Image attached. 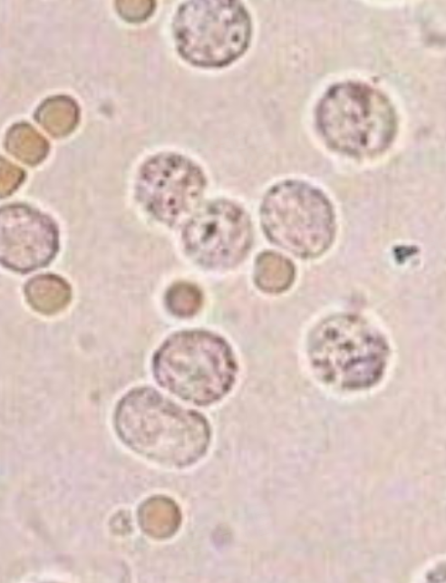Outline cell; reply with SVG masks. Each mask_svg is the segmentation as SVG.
Returning <instances> with one entry per match:
<instances>
[{"mask_svg":"<svg viewBox=\"0 0 446 583\" xmlns=\"http://www.w3.org/2000/svg\"><path fill=\"white\" fill-rule=\"evenodd\" d=\"M114 426L121 440L132 451L172 467L197 462L210 440L204 416L150 387L132 389L119 401Z\"/></svg>","mask_w":446,"mask_h":583,"instance_id":"obj_1","label":"cell"},{"mask_svg":"<svg viewBox=\"0 0 446 583\" xmlns=\"http://www.w3.org/2000/svg\"><path fill=\"white\" fill-rule=\"evenodd\" d=\"M237 369L229 345L203 330L170 335L152 357L156 382L197 405H208L225 396L235 383Z\"/></svg>","mask_w":446,"mask_h":583,"instance_id":"obj_2","label":"cell"},{"mask_svg":"<svg viewBox=\"0 0 446 583\" xmlns=\"http://www.w3.org/2000/svg\"><path fill=\"white\" fill-rule=\"evenodd\" d=\"M318 129L333 149L353 156L376 154L391 143L396 128L389 101L358 83L331 87L316 109Z\"/></svg>","mask_w":446,"mask_h":583,"instance_id":"obj_3","label":"cell"},{"mask_svg":"<svg viewBox=\"0 0 446 583\" xmlns=\"http://www.w3.org/2000/svg\"><path fill=\"white\" fill-rule=\"evenodd\" d=\"M263 228L275 244L301 257L321 255L334 236V217L327 198L296 180L272 187L261 207Z\"/></svg>","mask_w":446,"mask_h":583,"instance_id":"obj_4","label":"cell"},{"mask_svg":"<svg viewBox=\"0 0 446 583\" xmlns=\"http://www.w3.org/2000/svg\"><path fill=\"white\" fill-rule=\"evenodd\" d=\"M173 30L184 59L197 66L218 68L245 53L251 21L238 1H188L179 6Z\"/></svg>","mask_w":446,"mask_h":583,"instance_id":"obj_5","label":"cell"},{"mask_svg":"<svg viewBox=\"0 0 446 583\" xmlns=\"http://www.w3.org/2000/svg\"><path fill=\"white\" fill-rule=\"evenodd\" d=\"M381 342L373 329L353 316L322 321L311 334L308 354L326 383L347 389L371 385L381 369Z\"/></svg>","mask_w":446,"mask_h":583,"instance_id":"obj_6","label":"cell"},{"mask_svg":"<svg viewBox=\"0 0 446 583\" xmlns=\"http://www.w3.org/2000/svg\"><path fill=\"white\" fill-rule=\"evenodd\" d=\"M182 241L188 255L208 268H228L247 254L252 241L249 219L238 205L217 200L187 222Z\"/></svg>","mask_w":446,"mask_h":583,"instance_id":"obj_7","label":"cell"},{"mask_svg":"<svg viewBox=\"0 0 446 583\" xmlns=\"http://www.w3.org/2000/svg\"><path fill=\"white\" fill-rule=\"evenodd\" d=\"M205 187L200 169L189 160L176 154H160L141 167L138 197L157 219L175 224L198 206Z\"/></svg>","mask_w":446,"mask_h":583,"instance_id":"obj_8","label":"cell"},{"mask_svg":"<svg viewBox=\"0 0 446 583\" xmlns=\"http://www.w3.org/2000/svg\"><path fill=\"white\" fill-rule=\"evenodd\" d=\"M0 235L1 263L15 272L27 273L46 266L59 247L54 222L28 206L1 209Z\"/></svg>","mask_w":446,"mask_h":583,"instance_id":"obj_9","label":"cell"},{"mask_svg":"<svg viewBox=\"0 0 446 583\" xmlns=\"http://www.w3.org/2000/svg\"><path fill=\"white\" fill-rule=\"evenodd\" d=\"M24 295L28 304L44 315H53L64 309L71 300V287L61 277L38 275L27 281Z\"/></svg>","mask_w":446,"mask_h":583,"instance_id":"obj_10","label":"cell"},{"mask_svg":"<svg viewBox=\"0 0 446 583\" xmlns=\"http://www.w3.org/2000/svg\"><path fill=\"white\" fill-rule=\"evenodd\" d=\"M139 521L148 535L163 539L172 535L179 526L180 513L170 499L155 497L145 501L139 510Z\"/></svg>","mask_w":446,"mask_h":583,"instance_id":"obj_11","label":"cell"},{"mask_svg":"<svg viewBox=\"0 0 446 583\" xmlns=\"http://www.w3.org/2000/svg\"><path fill=\"white\" fill-rule=\"evenodd\" d=\"M255 282L267 293L286 290L294 281L295 267L286 257L275 252H264L255 265Z\"/></svg>","mask_w":446,"mask_h":583,"instance_id":"obj_12","label":"cell"},{"mask_svg":"<svg viewBox=\"0 0 446 583\" xmlns=\"http://www.w3.org/2000/svg\"><path fill=\"white\" fill-rule=\"evenodd\" d=\"M37 121L53 136L69 134L78 121V107L66 96L52 97L39 106Z\"/></svg>","mask_w":446,"mask_h":583,"instance_id":"obj_13","label":"cell"},{"mask_svg":"<svg viewBox=\"0 0 446 583\" xmlns=\"http://www.w3.org/2000/svg\"><path fill=\"white\" fill-rule=\"evenodd\" d=\"M5 144L10 153L30 165L42 161L49 150L46 140L26 123L13 126L6 134Z\"/></svg>","mask_w":446,"mask_h":583,"instance_id":"obj_14","label":"cell"},{"mask_svg":"<svg viewBox=\"0 0 446 583\" xmlns=\"http://www.w3.org/2000/svg\"><path fill=\"white\" fill-rule=\"evenodd\" d=\"M201 303V292L196 286L189 283L174 284L165 295L167 308L179 317L194 316L200 308Z\"/></svg>","mask_w":446,"mask_h":583,"instance_id":"obj_15","label":"cell"},{"mask_svg":"<svg viewBox=\"0 0 446 583\" xmlns=\"http://www.w3.org/2000/svg\"><path fill=\"white\" fill-rule=\"evenodd\" d=\"M153 5V1H117L120 14L130 21H139L148 17Z\"/></svg>","mask_w":446,"mask_h":583,"instance_id":"obj_16","label":"cell"},{"mask_svg":"<svg viewBox=\"0 0 446 583\" xmlns=\"http://www.w3.org/2000/svg\"><path fill=\"white\" fill-rule=\"evenodd\" d=\"M24 179L23 170L1 159V197L13 192Z\"/></svg>","mask_w":446,"mask_h":583,"instance_id":"obj_17","label":"cell"}]
</instances>
